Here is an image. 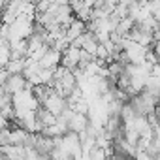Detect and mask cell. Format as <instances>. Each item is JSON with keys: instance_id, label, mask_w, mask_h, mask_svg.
Listing matches in <instances>:
<instances>
[{"instance_id": "1", "label": "cell", "mask_w": 160, "mask_h": 160, "mask_svg": "<svg viewBox=\"0 0 160 160\" xmlns=\"http://www.w3.org/2000/svg\"><path fill=\"white\" fill-rule=\"evenodd\" d=\"M42 108L45 109V111H49L51 115H55V117H58L66 108H68V104H66V100L62 98V96H58L57 92H53V89L49 91V94L45 96V100L42 102Z\"/></svg>"}, {"instance_id": "2", "label": "cell", "mask_w": 160, "mask_h": 160, "mask_svg": "<svg viewBox=\"0 0 160 160\" xmlns=\"http://www.w3.org/2000/svg\"><path fill=\"white\" fill-rule=\"evenodd\" d=\"M28 87H30V85L25 81L23 75H8V79H6L4 85H2V91H4L6 94L13 96V94H17V92H23V91L28 89Z\"/></svg>"}, {"instance_id": "3", "label": "cell", "mask_w": 160, "mask_h": 160, "mask_svg": "<svg viewBox=\"0 0 160 160\" xmlns=\"http://www.w3.org/2000/svg\"><path fill=\"white\" fill-rule=\"evenodd\" d=\"M38 66H40V70H57L60 66V53L49 47L43 53V57L38 60Z\"/></svg>"}, {"instance_id": "4", "label": "cell", "mask_w": 160, "mask_h": 160, "mask_svg": "<svg viewBox=\"0 0 160 160\" xmlns=\"http://www.w3.org/2000/svg\"><path fill=\"white\" fill-rule=\"evenodd\" d=\"M77 64H79V49H75V47H68L66 51H62L60 53V66L62 68H66V70H75L77 68Z\"/></svg>"}, {"instance_id": "5", "label": "cell", "mask_w": 160, "mask_h": 160, "mask_svg": "<svg viewBox=\"0 0 160 160\" xmlns=\"http://www.w3.org/2000/svg\"><path fill=\"white\" fill-rule=\"evenodd\" d=\"M89 126V117L87 115H79V113H72V117L68 119V132L73 134H81L85 132Z\"/></svg>"}, {"instance_id": "6", "label": "cell", "mask_w": 160, "mask_h": 160, "mask_svg": "<svg viewBox=\"0 0 160 160\" xmlns=\"http://www.w3.org/2000/svg\"><path fill=\"white\" fill-rule=\"evenodd\" d=\"M12 60L10 45H0V68H6V64Z\"/></svg>"}]
</instances>
